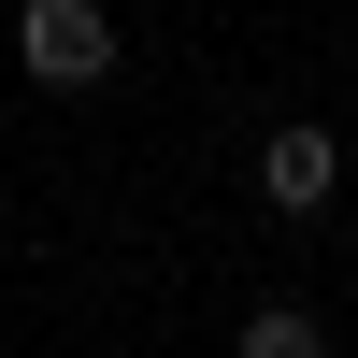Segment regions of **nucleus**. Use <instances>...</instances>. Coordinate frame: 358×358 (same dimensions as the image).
<instances>
[{"instance_id":"7ed1b4c3","label":"nucleus","mask_w":358,"mask_h":358,"mask_svg":"<svg viewBox=\"0 0 358 358\" xmlns=\"http://www.w3.org/2000/svg\"><path fill=\"white\" fill-rule=\"evenodd\" d=\"M229 358H330V315L315 301H258L244 330H229Z\"/></svg>"},{"instance_id":"f03ea898","label":"nucleus","mask_w":358,"mask_h":358,"mask_svg":"<svg viewBox=\"0 0 358 358\" xmlns=\"http://www.w3.org/2000/svg\"><path fill=\"white\" fill-rule=\"evenodd\" d=\"M330 187H344V143L315 129V115L258 129V201H273V215H330Z\"/></svg>"},{"instance_id":"f257e3e1","label":"nucleus","mask_w":358,"mask_h":358,"mask_svg":"<svg viewBox=\"0 0 358 358\" xmlns=\"http://www.w3.org/2000/svg\"><path fill=\"white\" fill-rule=\"evenodd\" d=\"M15 57L43 86H101L115 72V15H101V0H15Z\"/></svg>"},{"instance_id":"20e7f679","label":"nucleus","mask_w":358,"mask_h":358,"mask_svg":"<svg viewBox=\"0 0 358 358\" xmlns=\"http://www.w3.org/2000/svg\"><path fill=\"white\" fill-rule=\"evenodd\" d=\"M0 143H15V115H0Z\"/></svg>"}]
</instances>
